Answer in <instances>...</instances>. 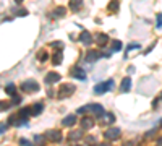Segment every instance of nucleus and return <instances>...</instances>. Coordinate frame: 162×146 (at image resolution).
Listing matches in <instances>:
<instances>
[{"instance_id":"nucleus-1","label":"nucleus","mask_w":162,"mask_h":146,"mask_svg":"<svg viewBox=\"0 0 162 146\" xmlns=\"http://www.w3.org/2000/svg\"><path fill=\"white\" fill-rule=\"evenodd\" d=\"M113 86V81L112 80H109V81H105V83H101V85H97L96 88H94V93L96 94H102V93H107L110 88Z\"/></svg>"},{"instance_id":"nucleus-2","label":"nucleus","mask_w":162,"mask_h":146,"mask_svg":"<svg viewBox=\"0 0 162 146\" xmlns=\"http://www.w3.org/2000/svg\"><path fill=\"white\" fill-rule=\"evenodd\" d=\"M21 88L25 89V91H28V93H34V91H37V89H39V85L34 80H28V81H25L21 85Z\"/></svg>"},{"instance_id":"nucleus-3","label":"nucleus","mask_w":162,"mask_h":146,"mask_svg":"<svg viewBox=\"0 0 162 146\" xmlns=\"http://www.w3.org/2000/svg\"><path fill=\"white\" fill-rule=\"evenodd\" d=\"M75 93V86L73 85H63L60 86V91H58V97H66L70 94Z\"/></svg>"},{"instance_id":"nucleus-4","label":"nucleus","mask_w":162,"mask_h":146,"mask_svg":"<svg viewBox=\"0 0 162 146\" xmlns=\"http://www.w3.org/2000/svg\"><path fill=\"white\" fill-rule=\"evenodd\" d=\"M118 135H120V130L118 128H110V130H105L104 132V138H107V140H113Z\"/></svg>"},{"instance_id":"nucleus-5","label":"nucleus","mask_w":162,"mask_h":146,"mask_svg":"<svg viewBox=\"0 0 162 146\" xmlns=\"http://www.w3.org/2000/svg\"><path fill=\"white\" fill-rule=\"evenodd\" d=\"M80 41L83 42V44H91V42H93V37H91V34L88 33V31H83L81 33V36H80Z\"/></svg>"},{"instance_id":"nucleus-6","label":"nucleus","mask_w":162,"mask_h":146,"mask_svg":"<svg viewBox=\"0 0 162 146\" xmlns=\"http://www.w3.org/2000/svg\"><path fill=\"white\" fill-rule=\"evenodd\" d=\"M75 122H76V115H68L63 119L62 125L63 127H72V125H75Z\"/></svg>"},{"instance_id":"nucleus-7","label":"nucleus","mask_w":162,"mask_h":146,"mask_svg":"<svg viewBox=\"0 0 162 146\" xmlns=\"http://www.w3.org/2000/svg\"><path fill=\"white\" fill-rule=\"evenodd\" d=\"M88 107H89V110H93L96 115H102V114H104V107L99 106V104H91V106H88Z\"/></svg>"},{"instance_id":"nucleus-8","label":"nucleus","mask_w":162,"mask_h":146,"mask_svg":"<svg viewBox=\"0 0 162 146\" xmlns=\"http://www.w3.org/2000/svg\"><path fill=\"white\" fill-rule=\"evenodd\" d=\"M57 81H60V75L58 73H49L46 76V83H49V85L50 83H57Z\"/></svg>"},{"instance_id":"nucleus-9","label":"nucleus","mask_w":162,"mask_h":146,"mask_svg":"<svg viewBox=\"0 0 162 146\" xmlns=\"http://www.w3.org/2000/svg\"><path fill=\"white\" fill-rule=\"evenodd\" d=\"M130 88H131V80H130V78H125V80L122 81L120 89H122L123 93H128V91H130Z\"/></svg>"},{"instance_id":"nucleus-10","label":"nucleus","mask_w":162,"mask_h":146,"mask_svg":"<svg viewBox=\"0 0 162 146\" xmlns=\"http://www.w3.org/2000/svg\"><path fill=\"white\" fill-rule=\"evenodd\" d=\"M29 109H31V115H39V114L42 112V109H44V106L37 102V104H34L33 107H29Z\"/></svg>"},{"instance_id":"nucleus-11","label":"nucleus","mask_w":162,"mask_h":146,"mask_svg":"<svg viewBox=\"0 0 162 146\" xmlns=\"http://www.w3.org/2000/svg\"><path fill=\"white\" fill-rule=\"evenodd\" d=\"M46 136H47V138H50V140H54V141H60V140H62L60 132H57V130H54V132H49Z\"/></svg>"},{"instance_id":"nucleus-12","label":"nucleus","mask_w":162,"mask_h":146,"mask_svg":"<svg viewBox=\"0 0 162 146\" xmlns=\"http://www.w3.org/2000/svg\"><path fill=\"white\" fill-rule=\"evenodd\" d=\"M73 76H75V78H78V80H81V81H83V80H86V73L83 72L81 68H75V70H73Z\"/></svg>"},{"instance_id":"nucleus-13","label":"nucleus","mask_w":162,"mask_h":146,"mask_svg":"<svg viewBox=\"0 0 162 146\" xmlns=\"http://www.w3.org/2000/svg\"><path fill=\"white\" fill-rule=\"evenodd\" d=\"M62 57H63V52H62V50H57V52L54 54V57H52V64L58 65L62 62Z\"/></svg>"},{"instance_id":"nucleus-14","label":"nucleus","mask_w":162,"mask_h":146,"mask_svg":"<svg viewBox=\"0 0 162 146\" xmlns=\"http://www.w3.org/2000/svg\"><path fill=\"white\" fill-rule=\"evenodd\" d=\"M63 15H65V8H63V7H58V8H55L52 16L54 18H60V16H63Z\"/></svg>"},{"instance_id":"nucleus-15","label":"nucleus","mask_w":162,"mask_h":146,"mask_svg":"<svg viewBox=\"0 0 162 146\" xmlns=\"http://www.w3.org/2000/svg\"><path fill=\"white\" fill-rule=\"evenodd\" d=\"M81 127L83 128H91V127H93V120H91L89 117H84L83 122H81Z\"/></svg>"},{"instance_id":"nucleus-16","label":"nucleus","mask_w":162,"mask_h":146,"mask_svg":"<svg viewBox=\"0 0 162 146\" xmlns=\"http://www.w3.org/2000/svg\"><path fill=\"white\" fill-rule=\"evenodd\" d=\"M7 94H10V96H16V88H15V85H8L5 88Z\"/></svg>"},{"instance_id":"nucleus-17","label":"nucleus","mask_w":162,"mask_h":146,"mask_svg":"<svg viewBox=\"0 0 162 146\" xmlns=\"http://www.w3.org/2000/svg\"><path fill=\"white\" fill-rule=\"evenodd\" d=\"M97 39H96V41H97V44H105V42H107L109 41V39H107V36H105V34H97V36H96Z\"/></svg>"},{"instance_id":"nucleus-18","label":"nucleus","mask_w":162,"mask_h":146,"mask_svg":"<svg viewBox=\"0 0 162 146\" xmlns=\"http://www.w3.org/2000/svg\"><path fill=\"white\" fill-rule=\"evenodd\" d=\"M107 8H109V11H117L118 10V2H117V0H112V2L109 3Z\"/></svg>"},{"instance_id":"nucleus-19","label":"nucleus","mask_w":162,"mask_h":146,"mask_svg":"<svg viewBox=\"0 0 162 146\" xmlns=\"http://www.w3.org/2000/svg\"><path fill=\"white\" fill-rule=\"evenodd\" d=\"M11 102H8V101H0V110H7V109H10L11 107Z\"/></svg>"},{"instance_id":"nucleus-20","label":"nucleus","mask_w":162,"mask_h":146,"mask_svg":"<svg viewBox=\"0 0 162 146\" xmlns=\"http://www.w3.org/2000/svg\"><path fill=\"white\" fill-rule=\"evenodd\" d=\"M80 5H81V0H72V2H70V8L72 10H76Z\"/></svg>"},{"instance_id":"nucleus-21","label":"nucleus","mask_w":162,"mask_h":146,"mask_svg":"<svg viewBox=\"0 0 162 146\" xmlns=\"http://www.w3.org/2000/svg\"><path fill=\"white\" fill-rule=\"evenodd\" d=\"M37 58H39V60H42V62L47 60V52H46V50H41V54H37Z\"/></svg>"},{"instance_id":"nucleus-22","label":"nucleus","mask_w":162,"mask_h":146,"mask_svg":"<svg viewBox=\"0 0 162 146\" xmlns=\"http://www.w3.org/2000/svg\"><path fill=\"white\" fill-rule=\"evenodd\" d=\"M112 47H113V50H120L122 49V42L120 41H113V46Z\"/></svg>"},{"instance_id":"nucleus-23","label":"nucleus","mask_w":162,"mask_h":146,"mask_svg":"<svg viewBox=\"0 0 162 146\" xmlns=\"http://www.w3.org/2000/svg\"><path fill=\"white\" fill-rule=\"evenodd\" d=\"M157 28H162V13H159L157 15V25H156Z\"/></svg>"},{"instance_id":"nucleus-24","label":"nucleus","mask_w":162,"mask_h":146,"mask_svg":"<svg viewBox=\"0 0 162 146\" xmlns=\"http://www.w3.org/2000/svg\"><path fill=\"white\" fill-rule=\"evenodd\" d=\"M19 102H21V97H19V96H15L13 101H11V104H19Z\"/></svg>"},{"instance_id":"nucleus-25","label":"nucleus","mask_w":162,"mask_h":146,"mask_svg":"<svg viewBox=\"0 0 162 146\" xmlns=\"http://www.w3.org/2000/svg\"><path fill=\"white\" fill-rule=\"evenodd\" d=\"M34 140H36L39 145H44V141H42V140H44V138H42V136H39V135H37V136H34Z\"/></svg>"},{"instance_id":"nucleus-26","label":"nucleus","mask_w":162,"mask_h":146,"mask_svg":"<svg viewBox=\"0 0 162 146\" xmlns=\"http://www.w3.org/2000/svg\"><path fill=\"white\" fill-rule=\"evenodd\" d=\"M105 122H109V124H110V122H113V115H112V114H107V117H105Z\"/></svg>"},{"instance_id":"nucleus-27","label":"nucleus","mask_w":162,"mask_h":146,"mask_svg":"<svg viewBox=\"0 0 162 146\" xmlns=\"http://www.w3.org/2000/svg\"><path fill=\"white\" fill-rule=\"evenodd\" d=\"M16 15H18V16H25V15H28V11L26 10H18Z\"/></svg>"},{"instance_id":"nucleus-28","label":"nucleus","mask_w":162,"mask_h":146,"mask_svg":"<svg viewBox=\"0 0 162 146\" xmlns=\"http://www.w3.org/2000/svg\"><path fill=\"white\" fill-rule=\"evenodd\" d=\"M52 47H63L62 42H52Z\"/></svg>"},{"instance_id":"nucleus-29","label":"nucleus","mask_w":162,"mask_h":146,"mask_svg":"<svg viewBox=\"0 0 162 146\" xmlns=\"http://www.w3.org/2000/svg\"><path fill=\"white\" fill-rule=\"evenodd\" d=\"M154 46H156V44H151V46H149V47H148V50H146L144 54H149V52H151V50L154 49Z\"/></svg>"},{"instance_id":"nucleus-30","label":"nucleus","mask_w":162,"mask_h":146,"mask_svg":"<svg viewBox=\"0 0 162 146\" xmlns=\"http://www.w3.org/2000/svg\"><path fill=\"white\" fill-rule=\"evenodd\" d=\"M3 132H5V125L2 124V125H0V133H3Z\"/></svg>"},{"instance_id":"nucleus-31","label":"nucleus","mask_w":162,"mask_h":146,"mask_svg":"<svg viewBox=\"0 0 162 146\" xmlns=\"http://www.w3.org/2000/svg\"><path fill=\"white\" fill-rule=\"evenodd\" d=\"M15 2H16V3H21V2H23V0H15Z\"/></svg>"}]
</instances>
